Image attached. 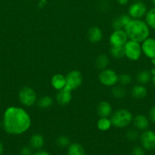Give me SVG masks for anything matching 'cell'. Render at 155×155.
<instances>
[{
    "label": "cell",
    "mask_w": 155,
    "mask_h": 155,
    "mask_svg": "<svg viewBox=\"0 0 155 155\" xmlns=\"http://www.w3.org/2000/svg\"><path fill=\"white\" fill-rule=\"evenodd\" d=\"M31 120L24 109L19 107H8L5 111L2 126L5 131L11 135H21L30 129Z\"/></svg>",
    "instance_id": "1"
},
{
    "label": "cell",
    "mask_w": 155,
    "mask_h": 155,
    "mask_svg": "<svg viewBox=\"0 0 155 155\" xmlns=\"http://www.w3.org/2000/svg\"><path fill=\"white\" fill-rule=\"evenodd\" d=\"M124 30L130 40L138 42H142L149 37L150 27L145 21L141 19H132L130 22L125 27Z\"/></svg>",
    "instance_id": "2"
},
{
    "label": "cell",
    "mask_w": 155,
    "mask_h": 155,
    "mask_svg": "<svg viewBox=\"0 0 155 155\" xmlns=\"http://www.w3.org/2000/svg\"><path fill=\"white\" fill-rule=\"evenodd\" d=\"M110 120L112 126L116 128H125L132 122L133 116L126 109H119L112 114Z\"/></svg>",
    "instance_id": "3"
},
{
    "label": "cell",
    "mask_w": 155,
    "mask_h": 155,
    "mask_svg": "<svg viewBox=\"0 0 155 155\" xmlns=\"http://www.w3.org/2000/svg\"><path fill=\"white\" fill-rule=\"evenodd\" d=\"M125 56L131 61H138L142 54L141 45L140 42L133 40H128L124 45Z\"/></svg>",
    "instance_id": "4"
},
{
    "label": "cell",
    "mask_w": 155,
    "mask_h": 155,
    "mask_svg": "<svg viewBox=\"0 0 155 155\" xmlns=\"http://www.w3.org/2000/svg\"><path fill=\"white\" fill-rule=\"evenodd\" d=\"M18 98L23 105L30 107L36 102V93L34 89L29 86H24L18 92Z\"/></svg>",
    "instance_id": "5"
},
{
    "label": "cell",
    "mask_w": 155,
    "mask_h": 155,
    "mask_svg": "<svg viewBox=\"0 0 155 155\" xmlns=\"http://www.w3.org/2000/svg\"><path fill=\"white\" fill-rule=\"evenodd\" d=\"M66 79V84L64 89L66 90L71 91L78 89L83 82V75L81 73L78 71H71L65 76Z\"/></svg>",
    "instance_id": "6"
},
{
    "label": "cell",
    "mask_w": 155,
    "mask_h": 155,
    "mask_svg": "<svg viewBox=\"0 0 155 155\" xmlns=\"http://www.w3.org/2000/svg\"><path fill=\"white\" fill-rule=\"evenodd\" d=\"M100 83L106 86H113L118 83V75L111 69H104L99 74Z\"/></svg>",
    "instance_id": "7"
},
{
    "label": "cell",
    "mask_w": 155,
    "mask_h": 155,
    "mask_svg": "<svg viewBox=\"0 0 155 155\" xmlns=\"http://www.w3.org/2000/svg\"><path fill=\"white\" fill-rule=\"evenodd\" d=\"M147 12V6L142 2H135L129 8V15L132 19H141Z\"/></svg>",
    "instance_id": "8"
},
{
    "label": "cell",
    "mask_w": 155,
    "mask_h": 155,
    "mask_svg": "<svg viewBox=\"0 0 155 155\" xmlns=\"http://www.w3.org/2000/svg\"><path fill=\"white\" fill-rule=\"evenodd\" d=\"M141 145L143 148L147 151L155 149V132L152 130H144L140 136Z\"/></svg>",
    "instance_id": "9"
},
{
    "label": "cell",
    "mask_w": 155,
    "mask_h": 155,
    "mask_svg": "<svg viewBox=\"0 0 155 155\" xmlns=\"http://www.w3.org/2000/svg\"><path fill=\"white\" fill-rule=\"evenodd\" d=\"M128 36L124 30H114L109 36L111 45H124L128 41Z\"/></svg>",
    "instance_id": "10"
},
{
    "label": "cell",
    "mask_w": 155,
    "mask_h": 155,
    "mask_svg": "<svg viewBox=\"0 0 155 155\" xmlns=\"http://www.w3.org/2000/svg\"><path fill=\"white\" fill-rule=\"evenodd\" d=\"M142 53L148 58H155V39L148 37L141 42Z\"/></svg>",
    "instance_id": "11"
},
{
    "label": "cell",
    "mask_w": 155,
    "mask_h": 155,
    "mask_svg": "<svg viewBox=\"0 0 155 155\" xmlns=\"http://www.w3.org/2000/svg\"><path fill=\"white\" fill-rule=\"evenodd\" d=\"M133 125L135 128L138 130H147L149 127V118L142 114H138L133 117Z\"/></svg>",
    "instance_id": "12"
},
{
    "label": "cell",
    "mask_w": 155,
    "mask_h": 155,
    "mask_svg": "<svg viewBox=\"0 0 155 155\" xmlns=\"http://www.w3.org/2000/svg\"><path fill=\"white\" fill-rule=\"evenodd\" d=\"M103 38V33L98 27H92L88 31V39L92 43L99 42Z\"/></svg>",
    "instance_id": "13"
},
{
    "label": "cell",
    "mask_w": 155,
    "mask_h": 155,
    "mask_svg": "<svg viewBox=\"0 0 155 155\" xmlns=\"http://www.w3.org/2000/svg\"><path fill=\"white\" fill-rule=\"evenodd\" d=\"M71 92L63 89L59 90L56 94V101L58 104L60 105H66L71 101L72 96H71Z\"/></svg>",
    "instance_id": "14"
},
{
    "label": "cell",
    "mask_w": 155,
    "mask_h": 155,
    "mask_svg": "<svg viewBox=\"0 0 155 155\" xmlns=\"http://www.w3.org/2000/svg\"><path fill=\"white\" fill-rule=\"evenodd\" d=\"M97 113L100 117H108L112 112V106L106 101H100L97 106Z\"/></svg>",
    "instance_id": "15"
},
{
    "label": "cell",
    "mask_w": 155,
    "mask_h": 155,
    "mask_svg": "<svg viewBox=\"0 0 155 155\" xmlns=\"http://www.w3.org/2000/svg\"><path fill=\"white\" fill-rule=\"evenodd\" d=\"M51 84L54 89L57 90H61L65 88L66 84V79L64 75L61 74H55L51 79Z\"/></svg>",
    "instance_id": "16"
},
{
    "label": "cell",
    "mask_w": 155,
    "mask_h": 155,
    "mask_svg": "<svg viewBox=\"0 0 155 155\" xmlns=\"http://www.w3.org/2000/svg\"><path fill=\"white\" fill-rule=\"evenodd\" d=\"M132 96L136 99H142L147 95V90L144 85L138 84L133 86L131 91Z\"/></svg>",
    "instance_id": "17"
},
{
    "label": "cell",
    "mask_w": 155,
    "mask_h": 155,
    "mask_svg": "<svg viewBox=\"0 0 155 155\" xmlns=\"http://www.w3.org/2000/svg\"><path fill=\"white\" fill-rule=\"evenodd\" d=\"M44 145V138L40 134H34L30 139V146L31 148L39 150Z\"/></svg>",
    "instance_id": "18"
},
{
    "label": "cell",
    "mask_w": 155,
    "mask_h": 155,
    "mask_svg": "<svg viewBox=\"0 0 155 155\" xmlns=\"http://www.w3.org/2000/svg\"><path fill=\"white\" fill-rule=\"evenodd\" d=\"M152 75L150 74V71L147 70H143V71H139L136 75V80L138 84L146 85L151 80Z\"/></svg>",
    "instance_id": "19"
},
{
    "label": "cell",
    "mask_w": 155,
    "mask_h": 155,
    "mask_svg": "<svg viewBox=\"0 0 155 155\" xmlns=\"http://www.w3.org/2000/svg\"><path fill=\"white\" fill-rule=\"evenodd\" d=\"M68 155H86L85 150L81 145L78 143H73L69 145L68 150Z\"/></svg>",
    "instance_id": "20"
},
{
    "label": "cell",
    "mask_w": 155,
    "mask_h": 155,
    "mask_svg": "<svg viewBox=\"0 0 155 155\" xmlns=\"http://www.w3.org/2000/svg\"><path fill=\"white\" fill-rule=\"evenodd\" d=\"M109 63V60L106 54H100L95 60V66L99 70L106 69Z\"/></svg>",
    "instance_id": "21"
},
{
    "label": "cell",
    "mask_w": 155,
    "mask_h": 155,
    "mask_svg": "<svg viewBox=\"0 0 155 155\" xmlns=\"http://www.w3.org/2000/svg\"><path fill=\"white\" fill-rule=\"evenodd\" d=\"M110 54L112 58L120 59L125 56L124 45H111Z\"/></svg>",
    "instance_id": "22"
},
{
    "label": "cell",
    "mask_w": 155,
    "mask_h": 155,
    "mask_svg": "<svg viewBox=\"0 0 155 155\" xmlns=\"http://www.w3.org/2000/svg\"><path fill=\"white\" fill-rule=\"evenodd\" d=\"M144 17H145V22L148 27L155 30V7L147 10Z\"/></svg>",
    "instance_id": "23"
},
{
    "label": "cell",
    "mask_w": 155,
    "mask_h": 155,
    "mask_svg": "<svg viewBox=\"0 0 155 155\" xmlns=\"http://www.w3.org/2000/svg\"><path fill=\"white\" fill-rule=\"evenodd\" d=\"M37 106L41 109H46L51 107L53 104V98L48 95L42 97L37 101Z\"/></svg>",
    "instance_id": "24"
},
{
    "label": "cell",
    "mask_w": 155,
    "mask_h": 155,
    "mask_svg": "<svg viewBox=\"0 0 155 155\" xmlns=\"http://www.w3.org/2000/svg\"><path fill=\"white\" fill-rule=\"evenodd\" d=\"M97 128L101 131H106L109 130L111 126H112L111 120L108 117H100V119L97 121Z\"/></svg>",
    "instance_id": "25"
},
{
    "label": "cell",
    "mask_w": 155,
    "mask_h": 155,
    "mask_svg": "<svg viewBox=\"0 0 155 155\" xmlns=\"http://www.w3.org/2000/svg\"><path fill=\"white\" fill-rule=\"evenodd\" d=\"M111 93L112 95L115 98H123L126 95V91L122 86H114L111 90Z\"/></svg>",
    "instance_id": "26"
},
{
    "label": "cell",
    "mask_w": 155,
    "mask_h": 155,
    "mask_svg": "<svg viewBox=\"0 0 155 155\" xmlns=\"http://www.w3.org/2000/svg\"><path fill=\"white\" fill-rule=\"evenodd\" d=\"M118 82L122 86H127L132 82V77L129 74H122L118 76Z\"/></svg>",
    "instance_id": "27"
},
{
    "label": "cell",
    "mask_w": 155,
    "mask_h": 155,
    "mask_svg": "<svg viewBox=\"0 0 155 155\" xmlns=\"http://www.w3.org/2000/svg\"><path fill=\"white\" fill-rule=\"evenodd\" d=\"M70 143V140L67 136H61L57 138L56 139V145L61 148H65L67 147Z\"/></svg>",
    "instance_id": "28"
},
{
    "label": "cell",
    "mask_w": 155,
    "mask_h": 155,
    "mask_svg": "<svg viewBox=\"0 0 155 155\" xmlns=\"http://www.w3.org/2000/svg\"><path fill=\"white\" fill-rule=\"evenodd\" d=\"M139 134H138V131L135 130H129L126 133V138L130 141H135L138 139Z\"/></svg>",
    "instance_id": "29"
},
{
    "label": "cell",
    "mask_w": 155,
    "mask_h": 155,
    "mask_svg": "<svg viewBox=\"0 0 155 155\" xmlns=\"http://www.w3.org/2000/svg\"><path fill=\"white\" fill-rule=\"evenodd\" d=\"M112 27L114 30H122V29H124V26H123V24H122L121 21H120L119 17H117V18H115V19H113V21H112Z\"/></svg>",
    "instance_id": "30"
},
{
    "label": "cell",
    "mask_w": 155,
    "mask_h": 155,
    "mask_svg": "<svg viewBox=\"0 0 155 155\" xmlns=\"http://www.w3.org/2000/svg\"><path fill=\"white\" fill-rule=\"evenodd\" d=\"M119 18L123 26H124V28H125V27H126V26L127 25L129 22H130L131 20L132 19V18L129 16V15H126V14L121 15L120 16H119Z\"/></svg>",
    "instance_id": "31"
},
{
    "label": "cell",
    "mask_w": 155,
    "mask_h": 155,
    "mask_svg": "<svg viewBox=\"0 0 155 155\" xmlns=\"http://www.w3.org/2000/svg\"><path fill=\"white\" fill-rule=\"evenodd\" d=\"M132 155H144V148L140 146L134 147L132 151Z\"/></svg>",
    "instance_id": "32"
},
{
    "label": "cell",
    "mask_w": 155,
    "mask_h": 155,
    "mask_svg": "<svg viewBox=\"0 0 155 155\" xmlns=\"http://www.w3.org/2000/svg\"><path fill=\"white\" fill-rule=\"evenodd\" d=\"M149 120L151 121L152 123H154L155 124V105L152 106L150 107V110H149Z\"/></svg>",
    "instance_id": "33"
},
{
    "label": "cell",
    "mask_w": 155,
    "mask_h": 155,
    "mask_svg": "<svg viewBox=\"0 0 155 155\" xmlns=\"http://www.w3.org/2000/svg\"><path fill=\"white\" fill-rule=\"evenodd\" d=\"M21 155H32L31 147L24 146L21 148Z\"/></svg>",
    "instance_id": "34"
},
{
    "label": "cell",
    "mask_w": 155,
    "mask_h": 155,
    "mask_svg": "<svg viewBox=\"0 0 155 155\" xmlns=\"http://www.w3.org/2000/svg\"><path fill=\"white\" fill-rule=\"evenodd\" d=\"M47 5V0H40L38 3L39 8H43Z\"/></svg>",
    "instance_id": "35"
},
{
    "label": "cell",
    "mask_w": 155,
    "mask_h": 155,
    "mask_svg": "<svg viewBox=\"0 0 155 155\" xmlns=\"http://www.w3.org/2000/svg\"><path fill=\"white\" fill-rule=\"evenodd\" d=\"M33 155H50L48 152L45 151H38Z\"/></svg>",
    "instance_id": "36"
},
{
    "label": "cell",
    "mask_w": 155,
    "mask_h": 155,
    "mask_svg": "<svg viewBox=\"0 0 155 155\" xmlns=\"http://www.w3.org/2000/svg\"><path fill=\"white\" fill-rule=\"evenodd\" d=\"M129 0H117V2L121 5H126L129 3Z\"/></svg>",
    "instance_id": "37"
},
{
    "label": "cell",
    "mask_w": 155,
    "mask_h": 155,
    "mask_svg": "<svg viewBox=\"0 0 155 155\" xmlns=\"http://www.w3.org/2000/svg\"><path fill=\"white\" fill-rule=\"evenodd\" d=\"M3 152V145L1 142H0V155L2 154Z\"/></svg>",
    "instance_id": "38"
},
{
    "label": "cell",
    "mask_w": 155,
    "mask_h": 155,
    "mask_svg": "<svg viewBox=\"0 0 155 155\" xmlns=\"http://www.w3.org/2000/svg\"><path fill=\"white\" fill-rule=\"evenodd\" d=\"M151 81H152V83H153V84L155 86V74H153V75H152Z\"/></svg>",
    "instance_id": "39"
},
{
    "label": "cell",
    "mask_w": 155,
    "mask_h": 155,
    "mask_svg": "<svg viewBox=\"0 0 155 155\" xmlns=\"http://www.w3.org/2000/svg\"><path fill=\"white\" fill-rule=\"evenodd\" d=\"M150 60H151V63L153 64V65H155V58H153L150 59Z\"/></svg>",
    "instance_id": "40"
},
{
    "label": "cell",
    "mask_w": 155,
    "mask_h": 155,
    "mask_svg": "<svg viewBox=\"0 0 155 155\" xmlns=\"http://www.w3.org/2000/svg\"><path fill=\"white\" fill-rule=\"evenodd\" d=\"M151 2H152V3H153V5H154V7H155V0H151Z\"/></svg>",
    "instance_id": "41"
},
{
    "label": "cell",
    "mask_w": 155,
    "mask_h": 155,
    "mask_svg": "<svg viewBox=\"0 0 155 155\" xmlns=\"http://www.w3.org/2000/svg\"><path fill=\"white\" fill-rule=\"evenodd\" d=\"M1 126H2V122H1V121H0V127H1Z\"/></svg>",
    "instance_id": "42"
},
{
    "label": "cell",
    "mask_w": 155,
    "mask_h": 155,
    "mask_svg": "<svg viewBox=\"0 0 155 155\" xmlns=\"http://www.w3.org/2000/svg\"><path fill=\"white\" fill-rule=\"evenodd\" d=\"M134 1H135V2H140V1H142V0H134Z\"/></svg>",
    "instance_id": "43"
},
{
    "label": "cell",
    "mask_w": 155,
    "mask_h": 155,
    "mask_svg": "<svg viewBox=\"0 0 155 155\" xmlns=\"http://www.w3.org/2000/svg\"><path fill=\"white\" fill-rule=\"evenodd\" d=\"M153 155H154V154H153Z\"/></svg>",
    "instance_id": "44"
}]
</instances>
